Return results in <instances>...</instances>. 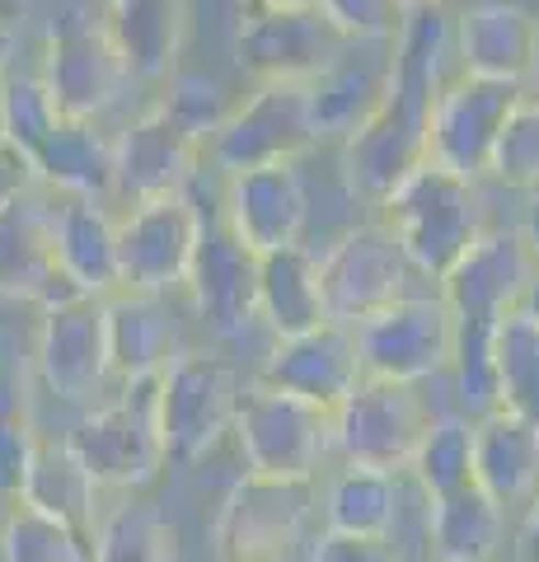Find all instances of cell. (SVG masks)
<instances>
[{
    "label": "cell",
    "mask_w": 539,
    "mask_h": 562,
    "mask_svg": "<svg viewBox=\"0 0 539 562\" xmlns=\"http://www.w3.org/2000/svg\"><path fill=\"white\" fill-rule=\"evenodd\" d=\"M456 20L441 5L408 10L404 33L394 38V66L380 103L367 113V122L343 136V165L347 183L367 202H385L408 173L427 160L431 146V109L441 94V61L450 52Z\"/></svg>",
    "instance_id": "1"
},
{
    "label": "cell",
    "mask_w": 539,
    "mask_h": 562,
    "mask_svg": "<svg viewBox=\"0 0 539 562\" xmlns=\"http://www.w3.org/2000/svg\"><path fill=\"white\" fill-rule=\"evenodd\" d=\"M535 272H539V262L530 258L520 231H483L460 254L456 268L437 281L450 314H456V361H450V371H456L464 413L474 422L502 408L497 361H493L497 324L512 310H520Z\"/></svg>",
    "instance_id": "2"
},
{
    "label": "cell",
    "mask_w": 539,
    "mask_h": 562,
    "mask_svg": "<svg viewBox=\"0 0 539 562\" xmlns=\"http://www.w3.org/2000/svg\"><path fill=\"white\" fill-rule=\"evenodd\" d=\"M38 76L47 94L57 99L61 117H85V122H99L136 80L123 47L103 24V14H94L85 0H66L47 20Z\"/></svg>",
    "instance_id": "3"
},
{
    "label": "cell",
    "mask_w": 539,
    "mask_h": 562,
    "mask_svg": "<svg viewBox=\"0 0 539 562\" xmlns=\"http://www.w3.org/2000/svg\"><path fill=\"white\" fill-rule=\"evenodd\" d=\"M385 221L404 239L408 258L431 281H441L460 262V254L483 235V202L474 179L456 169H441L437 160H423L385 202Z\"/></svg>",
    "instance_id": "4"
},
{
    "label": "cell",
    "mask_w": 539,
    "mask_h": 562,
    "mask_svg": "<svg viewBox=\"0 0 539 562\" xmlns=\"http://www.w3.org/2000/svg\"><path fill=\"white\" fill-rule=\"evenodd\" d=\"M66 441L85 460V469L94 473L99 487L150 483L169 460L165 436H160V371L123 380V394L109 408L85 417Z\"/></svg>",
    "instance_id": "5"
},
{
    "label": "cell",
    "mask_w": 539,
    "mask_h": 562,
    "mask_svg": "<svg viewBox=\"0 0 539 562\" xmlns=\"http://www.w3.org/2000/svg\"><path fill=\"white\" fill-rule=\"evenodd\" d=\"M319 277H324L328 319H338V324L371 319V314L390 310L394 301L423 295L417 281H431L408 258L404 239L394 235V225L385 216L347 231L334 249L319 258Z\"/></svg>",
    "instance_id": "6"
},
{
    "label": "cell",
    "mask_w": 539,
    "mask_h": 562,
    "mask_svg": "<svg viewBox=\"0 0 539 562\" xmlns=\"http://www.w3.org/2000/svg\"><path fill=\"white\" fill-rule=\"evenodd\" d=\"M319 146L315 109H310V80H258L245 103H235L206 140V160L221 173L301 160Z\"/></svg>",
    "instance_id": "7"
},
{
    "label": "cell",
    "mask_w": 539,
    "mask_h": 562,
    "mask_svg": "<svg viewBox=\"0 0 539 562\" xmlns=\"http://www.w3.org/2000/svg\"><path fill=\"white\" fill-rule=\"evenodd\" d=\"M235 441L245 450V464L272 479H315L319 460L334 446V413L301 394L249 384L239 394Z\"/></svg>",
    "instance_id": "8"
},
{
    "label": "cell",
    "mask_w": 539,
    "mask_h": 562,
    "mask_svg": "<svg viewBox=\"0 0 539 562\" xmlns=\"http://www.w3.org/2000/svg\"><path fill=\"white\" fill-rule=\"evenodd\" d=\"M231 47L239 70L258 85V80H315L347 47V38L324 20L315 0H305V5L245 0L235 14Z\"/></svg>",
    "instance_id": "9"
},
{
    "label": "cell",
    "mask_w": 539,
    "mask_h": 562,
    "mask_svg": "<svg viewBox=\"0 0 539 562\" xmlns=\"http://www.w3.org/2000/svg\"><path fill=\"white\" fill-rule=\"evenodd\" d=\"M431 422L437 417H431L427 398L417 394L413 380L361 375V384L334 413V446L347 454V464L398 473L413 464Z\"/></svg>",
    "instance_id": "10"
},
{
    "label": "cell",
    "mask_w": 539,
    "mask_h": 562,
    "mask_svg": "<svg viewBox=\"0 0 539 562\" xmlns=\"http://www.w3.org/2000/svg\"><path fill=\"white\" fill-rule=\"evenodd\" d=\"M239 375L212 351H183L160 371V436L173 464H193L235 431Z\"/></svg>",
    "instance_id": "11"
},
{
    "label": "cell",
    "mask_w": 539,
    "mask_h": 562,
    "mask_svg": "<svg viewBox=\"0 0 539 562\" xmlns=\"http://www.w3.org/2000/svg\"><path fill=\"white\" fill-rule=\"evenodd\" d=\"M315 479H272L245 473L221 502L216 558L221 562H287L305 535Z\"/></svg>",
    "instance_id": "12"
},
{
    "label": "cell",
    "mask_w": 539,
    "mask_h": 562,
    "mask_svg": "<svg viewBox=\"0 0 539 562\" xmlns=\"http://www.w3.org/2000/svg\"><path fill=\"white\" fill-rule=\"evenodd\" d=\"M526 80H489L460 70L456 80L441 85L437 109H431V146L427 160L441 169H456L464 179H483L493 165L497 136L507 127V117L526 103Z\"/></svg>",
    "instance_id": "13"
},
{
    "label": "cell",
    "mask_w": 539,
    "mask_h": 562,
    "mask_svg": "<svg viewBox=\"0 0 539 562\" xmlns=\"http://www.w3.org/2000/svg\"><path fill=\"white\" fill-rule=\"evenodd\" d=\"M361 371L380 380H413L423 384L456 361V314L446 295H408L371 319L352 324Z\"/></svg>",
    "instance_id": "14"
},
{
    "label": "cell",
    "mask_w": 539,
    "mask_h": 562,
    "mask_svg": "<svg viewBox=\"0 0 539 562\" xmlns=\"http://www.w3.org/2000/svg\"><path fill=\"white\" fill-rule=\"evenodd\" d=\"M202 211L188 202V192L132 202L117 221V262H123V291L160 295L169 286H188L193 254L202 239Z\"/></svg>",
    "instance_id": "15"
},
{
    "label": "cell",
    "mask_w": 539,
    "mask_h": 562,
    "mask_svg": "<svg viewBox=\"0 0 539 562\" xmlns=\"http://www.w3.org/2000/svg\"><path fill=\"white\" fill-rule=\"evenodd\" d=\"M0 295L43 310L85 295L57 258V202L43 183L0 206Z\"/></svg>",
    "instance_id": "16"
},
{
    "label": "cell",
    "mask_w": 539,
    "mask_h": 562,
    "mask_svg": "<svg viewBox=\"0 0 539 562\" xmlns=\"http://www.w3.org/2000/svg\"><path fill=\"white\" fill-rule=\"evenodd\" d=\"M206 160V140L169 113V103H150L117 132V198L146 202L188 192Z\"/></svg>",
    "instance_id": "17"
},
{
    "label": "cell",
    "mask_w": 539,
    "mask_h": 562,
    "mask_svg": "<svg viewBox=\"0 0 539 562\" xmlns=\"http://www.w3.org/2000/svg\"><path fill=\"white\" fill-rule=\"evenodd\" d=\"M38 375L57 398H90L113 375L109 351V301L76 295L66 305L43 310L38 328Z\"/></svg>",
    "instance_id": "18"
},
{
    "label": "cell",
    "mask_w": 539,
    "mask_h": 562,
    "mask_svg": "<svg viewBox=\"0 0 539 562\" xmlns=\"http://www.w3.org/2000/svg\"><path fill=\"white\" fill-rule=\"evenodd\" d=\"M361 351H357V328L328 319L310 333H295V338H277L272 357L263 366V384L287 394H301L319 408L338 413L343 398L361 384Z\"/></svg>",
    "instance_id": "19"
},
{
    "label": "cell",
    "mask_w": 539,
    "mask_h": 562,
    "mask_svg": "<svg viewBox=\"0 0 539 562\" xmlns=\"http://www.w3.org/2000/svg\"><path fill=\"white\" fill-rule=\"evenodd\" d=\"M221 216L254 254H272V249H287V244H301L305 221H310V198H305L301 173H295V160L225 173Z\"/></svg>",
    "instance_id": "20"
},
{
    "label": "cell",
    "mask_w": 539,
    "mask_h": 562,
    "mask_svg": "<svg viewBox=\"0 0 539 562\" xmlns=\"http://www.w3.org/2000/svg\"><path fill=\"white\" fill-rule=\"evenodd\" d=\"M258 258L245 239H239L225 216L202 221V239L193 254V272H188V291L193 305L216 333H239L249 319H258Z\"/></svg>",
    "instance_id": "21"
},
{
    "label": "cell",
    "mask_w": 539,
    "mask_h": 562,
    "mask_svg": "<svg viewBox=\"0 0 539 562\" xmlns=\"http://www.w3.org/2000/svg\"><path fill=\"white\" fill-rule=\"evenodd\" d=\"M456 57L469 76L526 80L539 66V14L516 0H479L456 14Z\"/></svg>",
    "instance_id": "22"
},
{
    "label": "cell",
    "mask_w": 539,
    "mask_h": 562,
    "mask_svg": "<svg viewBox=\"0 0 539 562\" xmlns=\"http://www.w3.org/2000/svg\"><path fill=\"white\" fill-rule=\"evenodd\" d=\"M394 43H347L315 80H310V109H315V132L352 136L367 113L380 103L390 85Z\"/></svg>",
    "instance_id": "23"
},
{
    "label": "cell",
    "mask_w": 539,
    "mask_h": 562,
    "mask_svg": "<svg viewBox=\"0 0 539 562\" xmlns=\"http://www.w3.org/2000/svg\"><path fill=\"white\" fill-rule=\"evenodd\" d=\"M33 173L47 192L103 202L117 192V136H103L99 122L61 117L57 132L33 155Z\"/></svg>",
    "instance_id": "24"
},
{
    "label": "cell",
    "mask_w": 539,
    "mask_h": 562,
    "mask_svg": "<svg viewBox=\"0 0 539 562\" xmlns=\"http://www.w3.org/2000/svg\"><path fill=\"white\" fill-rule=\"evenodd\" d=\"M479 487L497 506H520L539 492V427L512 408H493L474 422Z\"/></svg>",
    "instance_id": "25"
},
{
    "label": "cell",
    "mask_w": 539,
    "mask_h": 562,
    "mask_svg": "<svg viewBox=\"0 0 539 562\" xmlns=\"http://www.w3.org/2000/svg\"><path fill=\"white\" fill-rule=\"evenodd\" d=\"M103 24L136 80H169L188 38V0H103Z\"/></svg>",
    "instance_id": "26"
},
{
    "label": "cell",
    "mask_w": 539,
    "mask_h": 562,
    "mask_svg": "<svg viewBox=\"0 0 539 562\" xmlns=\"http://www.w3.org/2000/svg\"><path fill=\"white\" fill-rule=\"evenodd\" d=\"M258 319L277 338H295V333L328 324L319 258L305 244H287L258 258Z\"/></svg>",
    "instance_id": "27"
},
{
    "label": "cell",
    "mask_w": 539,
    "mask_h": 562,
    "mask_svg": "<svg viewBox=\"0 0 539 562\" xmlns=\"http://www.w3.org/2000/svg\"><path fill=\"white\" fill-rule=\"evenodd\" d=\"M57 258L66 277L85 295H109L123 286L117 262V221L99 198H61L57 202Z\"/></svg>",
    "instance_id": "28"
},
{
    "label": "cell",
    "mask_w": 539,
    "mask_h": 562,
    "mask_svg": "<svg viewBox=\"0 0 539 562\" xmlns=\"http://www.w3.org/2000/svg\"><path fill=\"white\" fill-rule=\"evenodd\" d=\"M94 487H99L94 473L85 469V460L71 450V441H52V436H38V441H33L29 464H24V483H20V502L66 520L76 535L90 539Z\"/></svg>",
    "instance_id": "29"
},
{
    "label": "cell",
    "mask_w": 539,
    "mask_h": 562,
    "mask_svg": "<svg viewBox=\"0 0 539 562\" xmlns=\"http://www.w3.org/2000/svg\"><path fill=\"white\" fill-rule=\"evenodd\" d=\"M427 535L441 562H493L502 543V506L479 483L431 502Z\"/></svg>",
    "instance_id": "30"
},
{
    "label": "cell",
    "mask_w": 539,
    "mask_h": 562,
    "mask_svg": "<svg viewBox=\"0 0 539 562\" xmlns=\"http://www.w3.org/2000/svg\"><path fill=\"white\" fill-rule=\"evenodd\" d=\"M165 319L155 310V295L127 291L109 301V351H113V375L136 380L150 371H165Z\"/></svg>",
    "instance_id": "31"
},
{
    "label": "cell",
    "mask_w": 539,
    "mask_h": 562,
    "mask_svg": "<svg viewBox=\"0 0 539 562\" xmlns=\"http://www.w3.org/2000/svg\"><path fill=\"white\" fill-rule=\"evenodd\" d=\"M413 479L427 492V502L450 497L479 483L474 469V422L469 417H437L431 431L423 436V446L413 454Z\"/></svg>",
    "instance_id": "32"
},
{
    "label": "cell",
    "mask_w": 539,
    "mask_h": 562,
    "mask_svg": "<svg viewBox=\"0 0 539 562\" xmlns=\"http://www.w3.org/2000/svg\"><path fill=\"white\" fill-rule=\"evenodd\" d=\"M493 361H497L502 408H512L539 427V324L526 310H512L507 319L497 324Z\"/></svg>",
    "instance_id": "33"
},
{
    "label": "cell",
    "mask_w": 539,
    "mask_h": 562,
    "mask_svg": "<svg viewBox=\"0 0 539 562\" xmlns=\"http://www.w3.org/2000/svg\"><path fill=\"white\" fill-rule=\"evenodd\" d=\"M90 562H179V530L155 506H117L99 525Z\"/></svg>",
    "instance_id": "34"
},
{
    "label": "cell",
    "mask_w": 539,
    "mask_h": 562,
    "mask_svg": "<svg viewBox=\"0 0 539 562\" xmlns=\"http://www.w3.org/2000/svg\"><path fill=\"white\" fill-rule=\"evenodd\" d=\"M394 502H398L394 473L367 469V464H347V473H338V483L328 487V530L390 535Z\"/></svg>",
    "instance_id": "35"
},
{
    "label": "cell",
    "mask_w": 539,
    "mask_h": 562,
    "mask_svg": "<svg viewBox=\"0 0 539 562\" xmlns=\"http://www.w3.org/2000/svg\"><path fill=\"white\" fill-rule=\"evenodd\" d=\"M0 562H90V539L66 520L20 502L0 530Z\"/></svg>",
    "instance_id": "36"
},
{
    "label": "cell",
    "mask_w": 539,
    "mask_h": 562,
    "mask_svg": "<svg viewBox=\"0 0 539 562\" xmlns=\"http://www.w3.org/2000/svg\"><path fill=\"white\" fill-rule=\"evenodd\" d=\"M57 122H61V109H57V99L47 94L43 76H24V70H14L5 94H0V136L14 140V146L33 160L43 140L57 132Z\"/></svg>",
    "instance_id": "37"
},
{
    "label": "cell",
    "mask_w": 539,
    "mask_h": 562,
    "mask_svg": "<svg viewBox=\"0 0 539 562\" xmlns=\"http://www.w3.org/2000/svg\"><path fill=\"white\" fill-rule=\"evenodd\" d=\"M33 441H38V431H33V417H29L24 380L10 361H0V492L20 497Z\"/></svg>",
    "instance_id": "38"
},
{
    "label": "cell",
    "mask_w": 539,
    "mask_h": 562,
    "mask_svg": "<svg viewBox=\"0 0 539 562\" xmlns=\"http://www.w3.org/2000/svg\"><path fill=\"white\" fill-rule=\"evenodd\" d=\"M489 173L502 183H512V188H526V192L539 188V99L535 94L507 117Z\"/></svg>",
    "instance_id": "39"
},
{
    "label": "cell",
    "mask_w": 539,
    "mask_h": 562,
    "mask_svg": "<svg viewBox=\"0 0 539 562\" xmlns=\"http://www.w3.org/2000/svg\"><path fill=\"white\" fill-rule=\"evenodd\" d=\"M160 103H169V113L179 122H188V127H193L202 140H212V132L235 109L231 94H225V85L212 80V76H202V70H173Z\"/></svg>",
    "instance_id": "40"
},
{
    "label": "cell",
    "mask_w": 539,
    "mask_h": 562,
    "mask_svg": "<svg viewBox=\"0 0 539 562\" xmlns=\"http://www.w3.org/2000/svg\"><path fill=\"white\" fill-rule=\"evenodd\" d=\"M347 43H394L408 24L404 0H315Z\"/></svg>",
    "instance_id": "41"
},
{
    "label": "cell",
    "mask_w": 539,
    "mask_h": 562,
    "mask_svg": "<svg viewBox=\"0 0 539 562\" xmlns=\"http://www.w3.org/2000/svg\"><path fill=\"white\" fill-rule=\"evenodd\" d=\"M315 562H398L390 535H343L328 530L315 549Z\"/></svg>",
    "instance_id": "42"
},
{
    "label": "cell",
    "mask_w": 539,
    "mask_h": 562,
    "mask_svg": "<svg viewBox=\"0 0 539 562\" xmlns=\"http://www.w3.org/2000/svg\"><path fill=\"white\" fill-rule=\"evenodd\" d=\"M29 188H38V173H33V160L14 146V140L0 136V206L24 198Z\"/></svg>",
    "instance_id": "43"
},
{
    "label": "cell",
    "mask_w": 539,
    "mask_h": 562,
    "mask_svg": "<svg viewBox=\"0 0 539 562\" xmlns=\"http://www.w3.org/2000/svg\"><path fill=\"white\" fill-rule=\"evenodd\" d=\"M14 52H20V29L5 10H0V94H5V85L14 76Z\"/></svg>",
    "instance_id": "44"
},
{
    "label": "cell",
    "mask_w": 539,
    "mask_h": 562,
    "mask_svg": "<svg viewBox=\"0 0 539 562\" xmlns=\"http://www.w3.org/2000/svg\"><path fill=\"white\" fill-rule=\"evenodd\" d=\"M520 239H526L530 258L539 262V188L526 192V211H520Z\"/></svg>",
    "instance_id": "45"
},
{
    "label": "cell",
    "mask_w": 539,
    "mask_h": 562,
    "mask_svg": "<svg viewBox=\"0 0 539 562\" xmlns=\"http://www.w3.org/2000/svg\"><path fill=\"white\" fill-rule=\"evenodd\" d=\"M520 553H526V562H539V492L530 497L526 520H520Z\"/></svg>",
    "instance_id": "46"
},
{
    "label": "cell",
    "mask_w": 539,
    "mask_h": 562,
    "mask_svg": "<svg viewBox=\"0 0 539 562\" xmlns=\"http://www.w3.org/2000/svg\"><path fill=\"white\" fill-rule=\"evenodd\" d=\"M520 310H526L530 319L539 324V272H535V281H530V291H526V301H520Z\"/></svg>",
    "instance_id": "47"
},
{
    "label": "cell",
    "mask_w": 539,
    "mask_h": 562,
    "mask_svg": "<svg viewBox=\"0 0 539 562\" xmlns=\"http://www.w3.org/2000/svg\"><path fill=\"white\" fill-rule=\"evenodd\" d=\"M404 5H408V10H417V5H441V10H450L456 0H404Z\"/></svg>",
    "instance_id": "48"
},
{
    "label": "cell",
    "mask_w": 539,
    "mask_h": 562,
    "mask_svg": "<svg viewBox=\"0 0 539 562\" xmlns=\"http://www.w3.org/2000/svg\"><path fill=\"white\" fill-rule=\"evenodd\" d=\"M268 5H305V0H268Z\"/></svg>",
    "instance_id": "49"
},
{
    "label": "cell",
    "mask_w": 539,
    "mask_h": 562,
    "mask_svg": "<svg viewBox=\"0 0 539 562\" xmlns=\"http://www.w3.org/2000/svg\"><path fill=\"white\" fill-rule=\"evenodd\" d=\"M535 99H539V94H535Z\"/></svg>",
    "instance_id": "50"
}]
</instances>
